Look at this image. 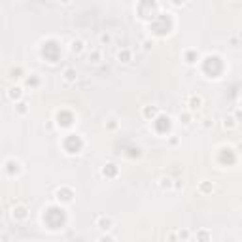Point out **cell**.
I'll return each mask as SVG.
<instances>
[{"instance_id": "6", "label": "cell", "mask_w": 242, "mask_h": 242, "mask_svg": "<svg viewBox=\"0 0 242 242\" xmlns=\"http://www.w3.org/2000/svg\"><path fill=\"white\" fill-rule=\"evenodd\" d=\"M161 182H163V183H161V185H163V187H170V185H172V183H170V182H172V180H170V178H163V180H161Z\"/></svg>"}, {"instance_id": "2", "label": "cell", "mask_w": 242, "mask_h": 242, "mask_svg": "<svg viewBox=\"0 0 242 242\" xmlns=\"http://www.w3.org/2000/svg\"><path fill=\"white\" fill-rule=\"evenodd\" d=\"M98 225H100V229H110L112 219L110 218H98Z\"/></svg>"}, {"instance_id": "7", "label": "cell", "mask_w": 242, "mask_h": 242, "mask_svg": "<svg viewBox=\"0 0 242 242\" xmlns=\"http://www.w3.org/2000/svg\"><path fill=\"white\" fill-rule=\"evenodd\" d=\"M110 40H112L110 34H102V36H100V42H110Z\"/></svg>"}, {"instance_id": "3", "label": "cell", "mask_w": 242, "mask_h": 242, "mask_svg": "<svg viewBox=\"0 0 242 242\" xmlns=\"http://www.w3.org/2000/svg\"><path fill=\"white\" fill-rule=\"evenodd\" d=\"M200 104H203V98L200 97H191V110L200 108Z\"/></svg>"}, {"instance_id": "8", "label": "cell", "mask_w": 242, "mask_h": 242, "mask_svg": "<svg viewBox=\"0 0 242 242\" xmlns=\"http://www.w3.org/2000/svg\"><path fill=\"white\" fill-rule=\"evenodd\" d=\"M180 119H183V123H189V114H180Z\"/></svg>"}, {"instance_id": "1", "label": "cell", "mask_w": 242, "mask_h": 242, "mask_svg": "<svg viewBox=\"0 0 242 242\" xmlns=\"http://www.w3.org/2000/svg\"><path fill=\"white\" fill-rule=\"evenodd\" d=\"M62 76H64V79H66L68 83L76 82V70H74V68H66V70H64V74H62Z\"/></svg>"}, {"instance_id": "4", "label": "cell", "mask_w": 242, "mask_h": 242, "mask_svg": "<svg viewBox=\"0 0 242 242\" xmlns=\"http://www.w3.org/2000/svg\"><path fill=\"white\" fill-rule=\"evenodd\" d=\"M82 46H83V44H82V40H78V42H72V51H74V53H79V51L83 49Z\"/></svg>"}, {"instance_id": "9", "label": "cell", "mask_w": 242, "mask_h": 242, "mask_svg": "<svg viewBox=\"0 0 242 242\" xmlns=\"http://www.w3.org/2000/svg\"><path fill=\"white\" fill-rule=\"evenodd\" d=\"M172 2L176 4V6H180V4H183V2H185V0H172Z\"/></svg>"}, {"instance_id": "5", "label": "cell", "mask_w": 242, "mask_h": 242, "mask_svg": "<svg viewBox=\"0 0 242 242\" xmlns=\"http://www.w3.org/2000/svg\"><path fill=\"white\" fill-rule=\"evenodd\" d=\"M91 62H100V53H98V51H95V53H93V55H91Z\"/></svg>"}]
</instances>
